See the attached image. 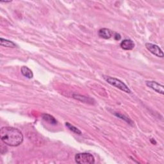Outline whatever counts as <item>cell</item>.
I'll use <instances>...</instances> for the list:
<instances>
[{
  "label": "cell",
  "mask_w": 164,
  "mask_h": 164,
  "mask_svg": "<svg viewBox=\"0 0 164 164\" xmlns=\"http://www.w3.org/2000/svg\"><path fill=\"white\" fill-rule=\"evenodd\" d=\"M0 137L5 144L12 146H19L23 141V135L18 129L5 126L0 130Z\"/></svg>",
  "instance_id": "6da1fadb"
},
{
  "label": "cell",
  "mask_w": 164,
  "mask_h": 164,
  "mask_svg": "<svg viewBox=\"0 0 164 164\" xmlns=\"http://www.w3.org/2000/svg\"><path fill=\"white\" fill-rule=\"evenodd\" d=\"M103 78L108 84L119 88V89L123 92L126 93H131V90L129 89V87L120 80L110 76H104Z\"/></svg>",
  "instance_id": "7a4b0ae2"
},
{
  "label": "cell",
  "mask_w": 164,
  "mask_h": 164,
  "mask_svg": "<svg viewBox=\"0 0 164 164\" xmlns=\"http://www.w3.org/2000/svg\"><path fill=\"white\" fill-rule=\"evenodd\" d=\"M75 161L79 164H92L95 162L94 157L88 153H78L75 156Z\"/></svg>",
  "instance_id": "3957f363"
},
{
  "label": "cell",
  "mask_w": 164,
  "mask_h": 164,
  "mask_svg": "<svg viewBox=\"0 0 164 164\" xmlns=\"http://www.w3.org/2000/svg\"><path fill=\"white\" fill-rule=\"evenodd\" d=\"M145 46L147 50L150 53L153 54L154 55L160 57V58L163 57V53L158 46L152 44V43H146Z\"/></svg>",
  "instance_id": "277c9868"
},
{
  "label": "cell",
  "mask_w": 164,
  "mask_h": 164,
  "mask_svg": "<svg viewBox=\"0 0 164 164\" xmlns=\"http://www.w3.org/2000/svg\"><path fill=\"white\" fill-rule=\"evenodd\" d=\"M146 85L151 88V89L154 90L156 92H158L161 94H164V87L163 85L158 84V82L154 81H147L146 82Z\"/></svg>",
  "instance_id": "5b68a950"
},
{
  "label": "cell",
  "mask_w": 164,
  "mask_h": 164,
  "mask_svg": "<svg viewBox=\"0 0 164 164\" xmlns=\"http://www.w3.org/2000/svg\"><path fill=\"white\" fill-rule=\"evenodd\" d=\"M121 48L125 50H132L134 48L135 43L131 39L123 40L120 44Z\"/></svg>",
  "instance_id": "8992f818"
},
{
  "label": "cell",
  "mask_w": 164,
  "mask_h": 164,
  "mask_svg": "<svg viewBox=\"0 0 164 164\" xmlns=\"http://www.w3.org/2000/svg\"><path fill=\"white\" fill-rule=\"evenodd\" d=\"M98 35L101 38L104 39H110L113 35V32L108 28H101L99 30Z\"/></svg>",
  "instance_id": "52a82bcc"
},
{
  "label": "cell",
  "mask_w": 164,
  "mask_h": 164,
  "mask_svg": "<svg viewBox=\"0 0 164 164\" xmlns=\"http://www.w3.org/2000/svg\"><path fill=\"white\" fill-rule=\"evenodd\" d=\"M0 44L2 46L6 47H11V48H13V47H16V44L13 43L12 41L6 40L3 38L0 39Z\"/></svg>",
  "instance_id": "ba28073f"
},
{
  "label": "cell",
  "mask_w": 164,
  "mask_h": 164,
  "mask_svg": "<svg viewBox=\"0 0 164 164\" xmlns=\"http://www.w3.org/2000/svg\"><path fill=\"white\" fill-rule=\"evenodd\" d=\"M21 73L24 76L29 79L32 78L33 76V74L32 70L30 69L29 68L26 66H23L21 67Z\"/></svg>",
  "instance_id": "9c48e42d"
},
{
  "label": "cell",
  "mask_w": 164,
  "mask_h": 164,
  "mask_svg": "<svg viewBox=\"0 0 164 164\" xmlns=\"http://www.w3.org/2000/svg\"><path fill=\"white\" fill-rule=\"evenodd\" d=\"M43 119L47 122L48 123H50V125H56L57 124V121L54 119L53 116H51V115H49V114H43Z\"/></svg>",
  "instance_id": "30bf717a"
},
{
  "label": "cell",
  "mask_w": 164,
  "mask_h": 164,
  "mask_svg": "<svg viewBox=\"0 0 164 164\" xmlns=\"http://www.w3.org/2000/svg\"><path fill=\"white\" fill-rule=\"evenodd\" d=\"M65 125L66 126L69 128L70 130L73 132H74V133H76L78 135H81V132L80 130L78 128H77L76 127L74 126L73 125H72L71 124H70L69 122H65Z\"/></svg>",
  "instance_id": "8fae6325"
},
{
  "label": "cell",
  "mask_w": 164,
  "mask_h": 164,
  "mask_svg": "<svg viewBox=\"0 0 164 164\" xmlns=\"http://www.w3.org/2000/svg\"><path fill=\"white\" fill-rule=\"evenodd\" d=\"M115 114V115H116V116H117L118 117L121 118V119H124L125 121H126V122H128L129 123V124H132V121L131 120H129V119L128 117H125V115H122V114H117V113Z\"/></svg>",
  "instance_id": "7c38bea8"
},
{
  "label": "cell",
  "mask_w": 164,
  "mask_h": 164,
  "mask_svg": "<svg viewBox=\"0 0 164 164\" xmlns=\"http://www.w3.org/2000/svg\"><path fill=\"white\" fill-rule=\"evenodd\" d=\"M115 40H119L121 39V36L119 33H115V35L114 36Z\"/></svg>",
  "instance_id": "4fadbf2b"
},
{
  "label": "cell",
  "mask_w": 164,
  "mask_h": 164,
  "mask_svg": "<svg viewBox=\"0 0 164 164\" xmlns=\"http://www.w3.org/2000/svg\"><path fill=\"white\" fill-rule=\"evenodd\" d=\"M1 2H2V3H10V1H9V2H5V1H1Z\"/></svg>",
  "instance_id": "5bb4252c"
}]
</instances>
